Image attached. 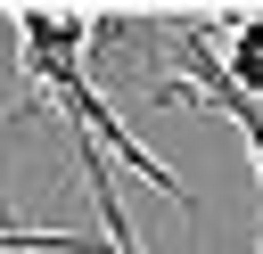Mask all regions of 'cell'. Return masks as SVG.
<instances>
[{
    "mask_svg": "<svg viewBox=\"0 0 263 254\" xmlns=\"http://www.w3.org/2000/svg\"><path fill=\"white\" fill-rule=\"evenodd\" d=\"M8 25H16V66H25L33 98L58 107V115L74 123V164H82V180H90V205H99L107 254H140V221L123 213L115 164H132V172H140L156 197H173L181 213H197L189 180H181L173 164H156V156L123 131V115H107V98L90 90V8H16Z\"/></svg>",
    "mask_w": 263,
    "mask_h": 254,
    "instance_id": "cell-1",
    "label": "cell"
},
{
    "mask_svg": "<svg viewBox=\"0 0 263 254\" xmlns=\"http://www.w3.org/2000/svg\"><path fill=\"white\" fill-rule=\"evenodd\" d=\"M205 33H222V49H214V74H222L238 98H255V107H263V8L205 16Z\"/></svg>",
    "mask_w": 263,
    "mask_h": 254,
    "instance_id": "cell-2",
    "label": "cell"
},
{
    "mask_svg": "<svg viewBox=\"0 0 263 254\" xmlns=\"http://www.w3.org/2000/svg\"><path fill=\"white\" fill-rule=\"evenodd\" d=\"M0 254H107V238H74V229H0Z\"/></svg>",
    "mask_w": 263,
    "mask_h": 254,
    "instance_id": "cell-3",
    "label": "cell"
},
{
    "mask_svg": "<svg viewBox=\"0 0 263 254\" xmlns=\"http://www.w3.org/2000/svg\"><path fill=\"white\" fill-rule=\"evenodd\" d=\"M8 131H16V115H0V139H8ZM0 229H16V221H8V156H0Z\"/></svg>",
    "mask_w": 263,
    "mask_h": 254,
    "instance_id": "cell-4",
    "label": "cell"
}]
</instances>
